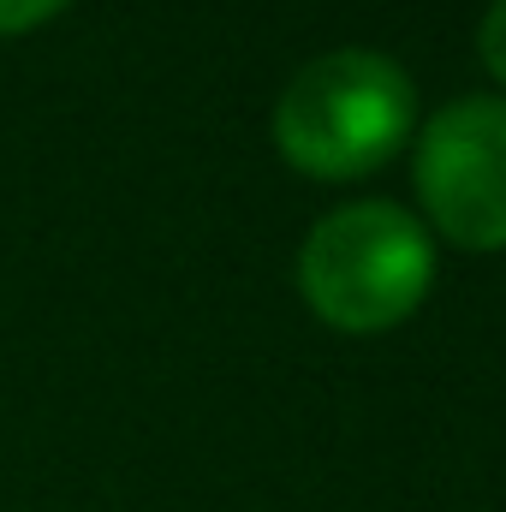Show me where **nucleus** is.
Segmentation results:
<instances>
[{
	"label": "nucleus",
	"instance_id": "obj_3",
	"mask_svg": "<svg viewBox=\"0 0 506 512\" xmlns=\"http://www.w3.org/2000/svg\"><path fill=\"white\" fill-rule=\"evenodd\" d=\"M417 203L465 251H506V102L459 96L417 137Z\"/></svg>",
	"mask_w": 506,
	"mask_h": 512
},
{
	"label": "nucleus",
	"instance_id": "obj_5",
	"mask_svg": "<svg viewBox=\"0 0 506 512\" xmlns=\"http://www.w3.org/2000/svg\"><path fill=\"white\" fill-rule=\"evenodd\" d=\"M66 0H0V36H24V30H42L48 18H60Z\"/></svg>",
	"mask_w": 506,
	"mask_h": 512
},
{
	"label": "nucleus",
	"instance_id": "obj_2",
	"mask_svg": "<svg viewBox=\"0 0 506 512\" xmlns=\"http://www.w3.org/2000/svg\"><path fill=\"white\" fill-rule=\"evenodd\" d=\"M435 280L429 233L399 203H346L322 215L298 251L304 304L340 334L399 328Z\"/></svg>",
	"mask_w": 506,
	"mask_h": 512
},
{
	"label": "nucleus",
	"instance_id": "obj_4",
	"mask_svg": "<svg viewBox=\"0 0 506 512\" xmlns=\"http://www.w3.org/2000/svg\"><path fill=\"white\" fill-rule=\"evenodd\" d=\"M477 60L489 66L495 84H506V0H495L477 24Z\"/></svg>",
	"mask_w": 506,
	"mask_h": 512
},
{
	"label": "nucleus",
	"instance_id": "obj_1",
	"mask_svg": "<svg viewBox=\"0 0 506 512\" xmlns=\"http://www.w3.org/2000/svg\"><path fill=\"white\" fill-rule=\"evenodd\" d=\"M417 120L405 66L376 48H334L292 72L274 102V143L310 179H364L399 155Z\"/></svg>",
	"mask_w": 506,
	"mask_h": 512
}]
</instances>
